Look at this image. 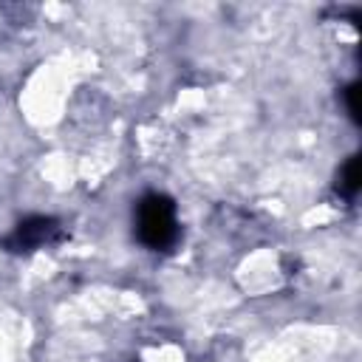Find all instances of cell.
<instances>
[{"label":"cell","instance_id":"cell-1","mask_svg":"<svg viewBox=\"0 0 362 362\" xmlns=\"http://www.w3.org/2000/svg\"><path fill=\"white\" fill-rule=\"evenodd\" d=\"M136 232L139 240L147 249L164 252L178 238V221H175V204L167 195H144L136 209Z\"/></svg>","mask_w":362,"mask_h":362},{"label":"cell","instance_id":"cell-2","mask_svg":"<svg viewBox=\"0 0 362 362\" xmlns=\"http://www.w3.org/2000/svg\"><path fill=\"white\" fill-rule=\"evenodd\" d=\"M51 221H45V218H31V221H25V223H20V229H17V235H14V240L20 243V246H37L40 240H45L48 235H51Z\"/></svg>","mask_w":362,"mask_h":362},{"label":"cell","instance_id":"cell-3","mask_svg":"<svg viewBox=\"0 0 362 362\" xmlns=\"http://www.w3.org/2000/svg\"><path fill=\"white\" fill-rule=\"evenodd\" d=\"M339 189H342L348 198L356 195V189H359V156H351V158L345 161V167L339 170Z\"/></svg>","mask_w":362,"mask_h":362},{"label":"cell","instance_id":"cell-4","mask_svg":"<svg viewBox=\"0 0 362 362\" xmlns=\"http://www.w3.org/2000/svg\"><path fill=\"white\" fill-rule=\"evenodd\" d=\"M356 96H359V85L354 82V85L345 88V105H348V113H351L354 122H359V102H356Z\"/></svg>","mask_w":362,"mask_h":362}]
</instances>
